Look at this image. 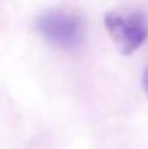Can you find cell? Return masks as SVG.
<instances>
[{"label":"cell","instance_id":"7a4b0ae2","mask_svg":"<svg viewBox=\"0 0 148 149\" xmlns=\"http://www.w3.org/2000/svg\"><path fill=\"white\" fill-rule=\"evenodd\" d=\"M104 26L118 51L131 56L147 41L148 21L139 10L131 11H110L104 16Z\"/></svg>","mask_w":148,"mask_h":149},{"label":"cell","instance_id":"6da1fadb","mask_svg":"<svg viewBox=\"0 0 148 149\" xmlns=\"http://www.w3.org/2000/svg\"><path fill=\"white\" fill-rule=\"evenodd\" d=\"M37 32L51 45L64 49L76 48L84 40V21L76 13L49 10L35 19Z\"/></svg>","mask_w":148,"mask_h":149},{"label":"cell","instance_id":"3957f363","mask_svg":"<svg viewBox=\"0 0 148 149\" xmlns=\"http://www.w3.org/2000/svg\"><path fill=\"white\" fill-rule=\"evenodd\" d=\"M142 87H143L145 95L148 97V67L145 68V72H143V74H142Z\"/></svg>","mask_w":148,"mask_h":149}]
</instances>
